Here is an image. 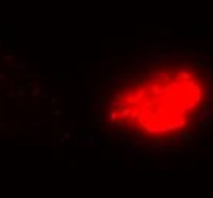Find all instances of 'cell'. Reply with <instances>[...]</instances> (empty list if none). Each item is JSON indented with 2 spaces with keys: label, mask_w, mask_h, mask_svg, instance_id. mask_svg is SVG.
Returning a JSON list of instances; mask_svg holds the SVG:
<instances>
[{
  "label": "cell",
  "mask_w": 213,
  "mask_h": 198,
  "mask_svg": "<svg viewBox=\"0 0 213 198\" xmlns=\"http://www.w3.org/2000/svg\"><path fill=\"white\" fill-rule=\"evenodd\" d=\"M209 99L210 85L201 70L186 63L160 66L116 89L108 119L114 127L151 142L172 140L196 127Z\"/></svg>",
  "instance_id": "1"
}]
</instances>
